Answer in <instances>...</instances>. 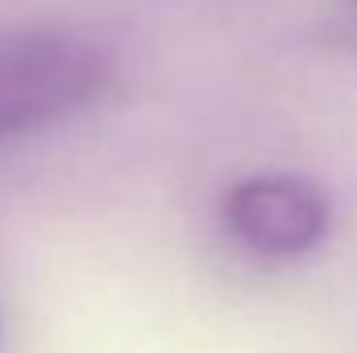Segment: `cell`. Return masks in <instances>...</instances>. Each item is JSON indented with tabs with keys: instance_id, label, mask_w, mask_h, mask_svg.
<instances>
[{
	"instance_id": "cell-1",
	"label": "cell",
	"mask_w": 357,
	"mask_h": 353,
	"mask_svg": "<svg viewBox=\"0 0 357 353\" xmlns=\"http://www.w3.org/2000/svg\"><path fill=\"white\" fill-rule=\"evenodd\" d=\"M112 80V54L75 33L0 38V142L79 112Z\"/></svg>"
},
{
	"instance_id": "cell-2",
	"label": "cell",
	"mask_w": 357,
	"mask_h": 353,
	"mask_svg": "<svg viewBox=\"0 0 357 353\" xmlns=\"http://www.w3.org/2000/svg\"><path fill=\"white\" fill-rule=\"evenodd\" d=\"M333 225V204L320 183L291 171L250 175L225 195V229L258 258L312 254Z\"/></svg>"
}]
</instances>
